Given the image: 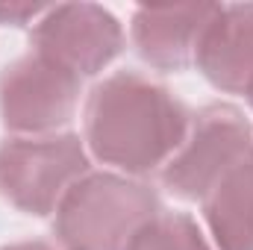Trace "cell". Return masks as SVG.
I'll use <instances>...</instances> for the list:
<instances>
[{
	"mask_svg": "<svg viewBox=\"0 0 253 250\" xmlns=\"http://www.w3.org/2000/svg\"><path fill=\"white\" fill-rule=\"evenodd\" d=\"M189 124L191 112L171 88L138 71H118L88 91L83 141L97 162L124 177H144L168 165Z\"/></svg>",
	"mask_w": 253,
	"mask_h": 250,
	"instance_id": "obj_1",
	"label": "cell"
},
{
	"mask_svg": "<svg viewBox=\"0 0 253 250\" xmlns=\"http://www.w3.org/2000/svg\"><path fill=\"white\" fill-rule=\"evenodd\" d=\"M162 212L156 188L115 171H88L53 212L59 250H126Z\"/></svg>",
	"mask_w": 253,
	"mask_h": 250,
	"instance_id": "obj_2",
	"label": "cell"
},
{
	"mask_svg": "<svg viewBox=\"0 0 253 250\" xmlns=\"http://www.w3.org/2000/svg\"><path fill=\"white\" fill-rule=\"evenodd\" d=\"M88 171V150L77 132L9 135L0 141V194L18 212L53 215Z\"/></svg>",
	"mask_w": 253,
	"mask_h": 250,
	"instance_id": "obj_3",
	"label": "cell"
},
{
	"mask_svg": "<svg viewBox=\"0 0 253 250\" xmlns=\"http://www.w3.org/2000/svg\"><path fill=\"white\" fill-rule=\"evenodd\" d=\"M251 153V118L233 103H206L191 115L180 150L162 168V186L177 200L200 203Z\"/></svg>",
	"mask_w": 253,
	"mask_h": 250,
	"instance_id": "obj_4",
	"label": "cell"
},
{
	"mask_svg": "<svg viewBox=\"0 0 253 250\" xmlns=\"http://www.w3.org/2000/svg\"><path fill=\"white\" fill-rule=\"evenodd\" d=\"M83 77L30 50L0 71V118L12 135H53L77 112Z\"/></svg>",
	"mask_w": 253,
	"mask_h": 250,
	"instance_id": "obj_5",
	"label": "cell"
},
{
	"mask_svg": "<svg viewBox=\"0 0 253 250\" xmlns=\"http://www.w3.org/2000/svg\"><path fill=\"white\" fill-rule=\"evenodd\" d=\"M36 53L68 68L77 77H94L124 50L121 21L97 3H59L33 24Z\"/></svg>",
	"mask_w": 253,
	"mask_h": 250,
	"instance_id": "obj_6",
	"label": "cell"
},
{
	"mask_svg": "<svg viewBox=\"0 0 253 250\" xmlns=\"http://www.w3.org/2000/svg\"><path fill=\"white\" fill-rule=\"evenodd\" d=\"M194 68L224 91L253 97V3H215L194 50Z\"/></svg>",
	"mask_w": 253,
	"mask_h": 250,
	"instance_id": "obj_7",
	"label": "cell"
},
{
	"mask_svg": "<svg viewBox=\"0 0 253 250\" xmlns=\"http://www.w3.org/2000/svg\"><path fill=\"white\" fill-rule=\"evenodd\" d=\"M215 3L138 6L129 21V42L135 53L156 71H186L209 24Z\"/></svg>",
	"mask_w": 253,
	"mask_h": 250,
	"instance_id": "obj_8",
	"label": "cell"
},
{
	"mask_svg": "<svg viewBox=\"0 0 253 250\" xmlns=\"http://www.w3.org/2000/svg\"><path fill=\"white\" fill-rule=\"evenodd\" d=\"M215 250H253V153L200 200Z\"/></svg>",
	"mask_w": 253,
	"mask_h": 250,
	"instance_id": "obj_9",
	"label": "cell"
},
{
	"mask_svg": "<svg viewBox=\"0 0 253 250\" xmlns=\"http://www.w3.org/2000/svg\"><path fill=\"white\" fill-rule=\"evenodd\" d=\"M126 250H215L197 221L183 212H159L138 230Z\"/></svg>",
	"mask_w": 253,
	"mask_h": 250,
	"instance_id": "obj_10",
	"label": "cell"
},
{
	"mask_svg": "<svg viewBox=\"0 0 253 250\" xmlns=\"http://www.w3.org/2000/svg\"><path fill=\"white\" fill-rule=\"evenodd\" d=\"M44 12H47V6H33V3H9V6H0V24H9V27L36 24Z\"/></svg>",
	"mask_w": 253,
	"mask_h": 250,
	"instance_id": "obj_11",
	"label": "cell"
},
{
	"mask_svg": "<svg viewBox=\"0 0 253 250\" xmlns=\"http://www.w3.org/2000/svg\"><path fill=\"white\" fill-rule=\"evenodd\" d=\"M0 250H59L53 248L50 242H42V239H30V242H15V245H6Z\"/></svg>",
	"mask_w": 253,
	"mask_h": 250,
	"instance_id": "obj_12",
	"label": "cell"
},
{
	"mask_svg": "<svg viewBox=\"0 0 253 250\" xmlns=\"http://www.w3.org/2000/svg\"><path fill=\"white\" fill-rule=\"evenodd\" d=\"M248 103H251V109H253V97H251V100H248Z\"/></svg>",
	"mask_w": 253,
	"mask_h": 250,
	"instance_id": "obj_13",
	"label": "cell"
}]
</instances>
